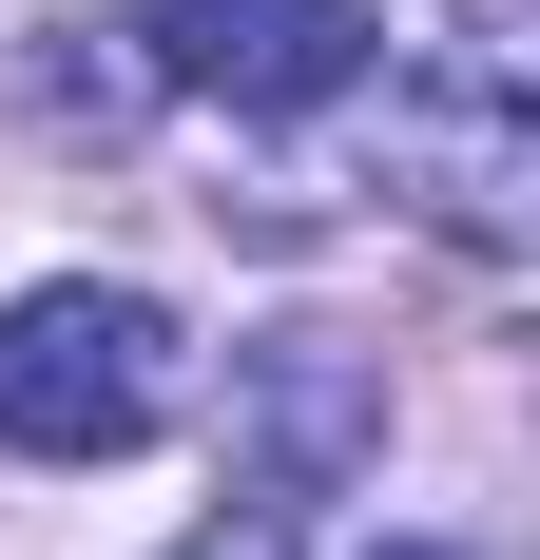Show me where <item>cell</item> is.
<instances>
[{"label": "cell", "instance_id": "cell-1", "mask_svg": "<svg viewBox=\"0 0 540 560\" xmlns=\"http://www.w3.org/2000/svg\"><path fill=\"white\" fill-rule=\"evenodd\" d=\"M174 310L155 290H20L0 310V445L20 464H136L174 425Z\"/></svg>", "mask_w": 540, "mask_h": 560}, {"label": "cell", "instance_id": "cell-2", "mask_svg": "<svg viewBox=\"0 0 540 560\" xmlns=\"http://www.w3.org/2000/svg\"><path fill=\"white\" fill-rule=\"evenodd\" d=\"M155 39V78L174 97H232V116H328L348 78H367V0H155L136 20Z\"/></svg>", "mask_w": 540, "mask_h": 560}, {"label": "cell", "instance_id": "cell-3", "mask_svg": "<svg viewBox=\"0 0 540 560\" xmlns=\"http://www.w3.org/2000/svg\"><path fill=\"white\" fill-rule=\"evenodd\" d=\"M174 560H290V522H270V503H232V522H193Z\"/></svg>", "mask_w": 540, "mask_h": 560}, {"label": "cell", "instance_id": "cell-4", "mask_svg": "<svg viewBox=\"0 0 540 560\" xmlns=\"http://www.w3.org/2000/svg\"><path fill=\"white\" fill-rule=\"evenodd\" d=\"M367 560H444V541H367Z\"/></svg>", "mask_w": 540, "mask_h": 560}]
</instances>
